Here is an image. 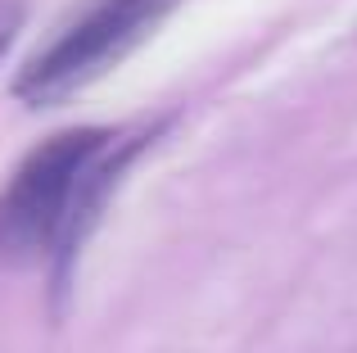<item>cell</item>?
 <instances>
[{"instance_id":"cell-3","label":"cell","mask_w":357,"mask_h":353,"mask_svg":"<svg viewBox=\"0 0 357 353\" xmlns=\"http://www.w3.org/2000/svg\"><path fill=\"white\" fill-rule=\"evenodd\" d=\"M154 136H158V127L136 132V136H114V141H109V150L86 168L77 195H73L68 218H63V231H59V240H54V254H50V263H54V299H63V294H68L77 254H82V245L91 240V231L100 227V218H105L109 195L118 190L122 172L140 159V150H145V145H154Z\"/></svg>"},{"instance_id":"cell-2","label":"cell","mask_w":357,"mask_h":353,"mask_svg":"<svg viewBox=\"0 0 357 353\" xmlns=\"http://www.w3.org/2000/svg\"><path fill=\"white\" fill-rule=\"evenodd\" d=\"M118 132L109 127H73L41 141L0 190V258L32 267L54 254V240L73 209L86 168L109 150Z\"/></svg>"},{"instance_id":"cell-1","label":"cell","mask_w":357,"mask_h":353,"mask_svg":"<svg viewBox=\"0 0 357 353\" xmlns=\"http://www.w3.org/2000/svg\"><path fill=\"white\" fill-rule=\"evenodd\" d=\"M181 0H96L77 23H68L41 54L23 63L14 77V96L27 109H50L100 82L131 50L149 41Z\"/></svg>"}]
</instances>
